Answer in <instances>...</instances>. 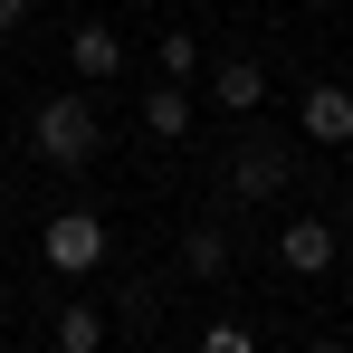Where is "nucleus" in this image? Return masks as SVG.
<instances>
[{"label": "nucleus", "instance_id": "14", "mask_svg": "<svg viewBox=\"0 0 353 353\" xmlns=\"http://www.w3.org/2000/svg\"><path fill=\"white\" fill-rule=\"evenodd\" d=\"M315 353H353V344H334V334H315Z\"/></svg>", "mask_w": 353, "mask_h": 353}, {"label": "nucleus", "instance_id": "3", "mask_svg": "<svg viewBox=\"0 0 353 353\" xmlns=\"http://www.w3.org/2000/svg\"><path fill=\"white\" fill-rule=\"evenodd\" d=\"M287 172H296V153H287V143H248V153L230 163L239 201H277V191H287Z\"/></svg>", "mask_w": 353, "mask_h": 353}, {"label": "nucleus", "instance_id": "4", "mask_svg": "<svg viewBox=\"0 0 353 353\" xmlns=\"http://www.w3.org/2000/svg\"><path fill=\"white\" fill-rule=\"evenodd\" d=\"M334 248H344V239L325 230V220H287V230H277V258H287V277H325V268H334Z\"/></svg>", "mask_w": 353, "mask_h": 353}, {"label": "nucleus", "instance_id": "15", "mask_svg": "<svg viewBox=\"0 0 353 353\" xmlns=\"http://www.w3.org/2000/svg\"><path fill=\"white\" fill-rule=\"evenodd\" d=\"M334 258H344V268H353V239H344V248H334Z\"/></svg>", "mask_w": 353, "mask_h": 353}, {"label": "nucleus", "instance_id": "11", "mask_svg": "<svg viewBox=\"0 0 353 353\" xmlns=\"http://www.w3.org/2000/svg\"><path fill=\"white\" fill-rule=\"evenodd\" d=\"M163 77H201V39H191V29H163Z\"/></svg>", "mask_w": 353, "mask_h": 353}, {"label": "nucleus", "instance_id": "13", "mask_svg": "<svg viewBox=\"0 0 353 353\" xmlns=\"http://www.w3.org/2000/svg\"><path fill=\"white\" fill-rule=\"evenodd\" d=\"M19 19H29V0H0V39H10V29H19Z\"/></svg>", "mask_w": 353, "mask_h": 353}, {"label": "nucleus", "instance_id": "1", "mask_svg": "<svg viewBox=\"0 0 353 353\" xmlns=\"http://www.w3.org/2000/svg\"><path fill=\"white\" fill-rule=\"evenodd\" d=\"M29 153H39V163H58V172H86V163L105 153L96 105H86V96H48V105H39V124H29Z\"/></svg>", "mask_w": 353, "mask_h": 353}, {"label": "nucleus", "instance_id": "10", "mask_svg": "<svg viewBox=\"0 0 353 353\" xmlns=\"http://www.w3.org/2000/svg\"><path fill=\"white\" fill-rule=\"evenodd\" d=\"M181 268H191V277H220V268H230V239L220 230H181Z\"/></svg>", "mask_w": 353, "mask_h": 353}, {"label": "nucleus", "instance_id": "16", "mask_svg": "<svg viewBox=\"0 0 353 353\" xmlns=\"http://www.w3.org/2000/svg\"><path fill=\"white\" fill-rule=\"evenodd\" d=\"M344 210H353V181H344Z\"/></svg>", "mask_w": 353, "mask_h": 353}, {"label": "nucleus", "instance_id": "7", "mask_svg": "<svg viewBox=\"0 0 353 353\" xmlns=\"http://www.w3.org/2000/svg\"><path fill=\"white\" fill-rule=\"evenodd\" d=\"M67 58H77V77H115V67H124V39L105 29V19H86V29L67 39Z\"/></svg>", "mask_w": 353, "mask_h": 353}, {"label": "nucleus", "instance_id": "9", "mask_svg": "<svg viewBox=\"0 0 353 353\" xmlns=\"http://www.w3.org/2000/svg\"><path fill=\"white\" fill-rule=\"evenodd\" d=\"M58 353H105V305H58Z\"/></svg>", "mask_w": 353, "mask_h": 353}, {"label": "nucleus", "instance_id": "12", "mask_svg": "<svg viewBox=\"0 0 353 353\" xmlns=\"http://www.w3.org/2000/svg\"><path fill=\"white\" fill-rule=\"evenodd\" d=\"M201 353H258V334H248V325H230V315H220V325H210V334H201Z\"/></svg>", "mask_w": 353, "mask_h": 353}, {"label": "nucleus", "instance_id": "8", "mask_svg": "<svg viewBox=\"0 0 353 353\" xmlns=\"http://www.w3.org/2000/svg\"><path fill=\"white\" fill-rule=\"evenodd\" d=\"M143 134L181 143V134H191V86H153V96H143Z\"/></svg>", "mask_w": 353, "mask_h": 353}, {"label": "nucleus", "instance_id": "6", "mask_svg": "<svg viewBox=\"0 0 353 353\" xmlns=\"http://www.w3.org/2000/svg\"><path fill=\"white\" fill-rule=\"evenodd\" d=\"M210 96H220L230 115H258V105H268V67H258V58H230L220 77H210Z\"/></svg>", "mask_w": 353, "mask_h": 353}, {"label": "nucleus", "instance_id": "2", "mask_svg": "<svg viewBox=\"0 0 353 353\" xmlns=\"http://www.w3.org/2000/svg\"><path fill=\"white\" fill-rule=\"evenodd\" d=\"M39 248H48L58 277H86V268H105V220H96V210H58Z\"/></svg>", "mask_w": 353, "mask_h": 353}, {"label": "nucleus", "instance_id": "5", "mask_svg": "<svg viewBox=\"0 0 353 353\" xmlns=\"http://www.w3.org/2000/svg\"><path fill=\"white\" fill-rule=\"evenodd\" d=\"M296 124L315 134V143H353V96L325 77V86H305V105H296Z\"/></svg>", "mask_w": 353, "mask_h": 353}]
</instances>
